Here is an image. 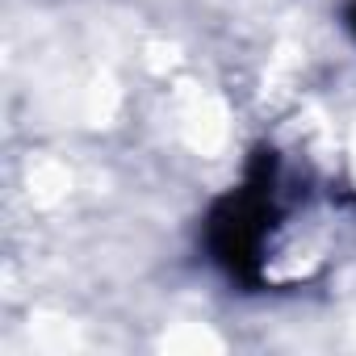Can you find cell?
I'll return each instance as SVG.
<instances>
[{
	"label": "cell",
	"instance_id": "obj_1",
	"mask_svg": "<svg viewBox=\"0 0 356 356\" xmlns=\"http://www.w3.org/2000/svg\"><path fill=\"white\" fill-rule=\"evenodd\" d=\"M348 26H352V30H356V5H352V9H348Z\"/></svg>",
	"mask_w": 356,
	"mask_h": 356
}]
</instances>
